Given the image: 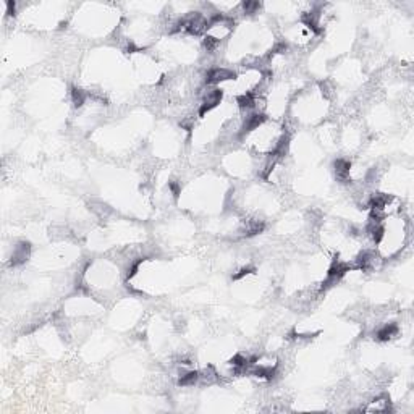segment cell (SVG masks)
<instances>
[{
    "label": "cell",
    "instance_id": "6da1fadb",
    "mask_svg": "<svg viewBox=\"0 0 414 414\" xmlns=\"http://www.w3.org/2000/svg\"><path fill=\"white\" fill-rule=\"evenodd\" d=\"M361 409L367 411V412H385L390 409V401L385 397H377L374 400H370L367 403V406L361 408Z\"/></svg>",
    "mask_w": 414,
    "mask_h": 414
}]
</instances>
